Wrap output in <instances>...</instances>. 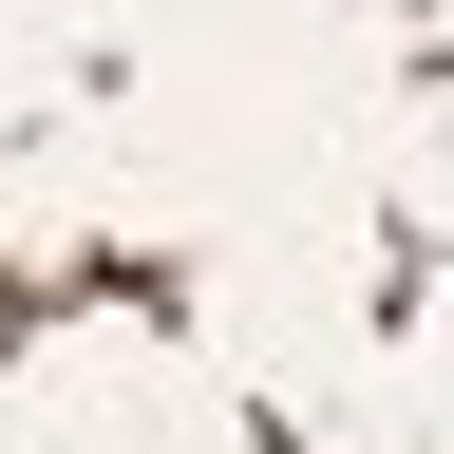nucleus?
Wrapping results in <instances>:
<instances>
[]
</instances>
